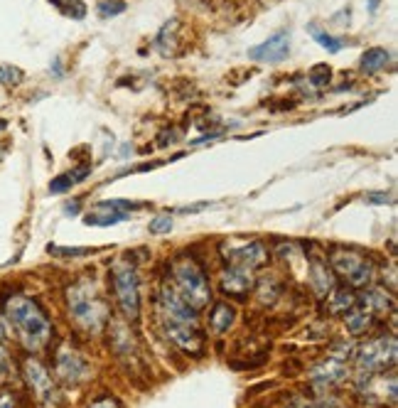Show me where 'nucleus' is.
<instances>
[{
	"mask_svg": "<svg viewBox=\"0 0 398 408\" xmlns=\"http://www.w3.org/2000/svg\"><path fill=\"white\" fill-rule=\"evenodd\" d=\"M374 325V315L366 313V310H354L351 308L347 315H344V327H347L349 334L359 337V334H366Z\"/></svg>",
	"mask_w": 398,
	"mask_h": 408,
	"instance_id": "nucleus-21",
	"label": "nucleus"
},
{
	"mask_svg": "<svg viewBox=\"0 0 398 408\" xmlns=\"http://www.w3.org/2000/svg\"><path fill=\"white\" fill-rule=\"evenodd\" d=\"M221 254L226 258V266L246 268V271H258L268 263V249L263 241H224Z\"/></svg>",
	"mask_w": 398,
	"mask_h": 408,
	"instance_id": "nucleus-7",
	"label": "nucleus"
},
{
	"mask_svg": "<svg viewBox=\"0 0 398 408\" xmlns=\"http://www.w3.org/2000/svg\"><path fill=\"white\" fill-rule=\"evenodd\" d=\"M361 303H364V310L371 315H386L394 313V296L386 293L384 288H366V293L361 296Z\"/></svg>",
	"mask_w": 398,
	"mask_h": 408,
	"instance_id": "nucleus-17",
	"label": "nucleus"
},
{
	"mask_svg": "<svg viewBox=\"0 0 398 408\" xmlns=\"http://www.w3.org/2000/svg\"><path fill=\"white\" fill-rule=\"evenodd\" d=\"M47 254L59 256V258H84V256L96 254V249H79V246H57V244H52V246H47Z\"/></svg>",
	"mask_w": 398,
	"mask_h": 408,
	"instance_id": "nucleus-24",
	"label": "nucleus"
},
{
	"mask_svg": "<svg viewBox=\"0 0 398 408\" xmlns=\"http://www.w3.org/2000/svg\"><path fill=\"white\" fill-rule=\"evenodd\" d=\"M364 202L366 204H389L391 197L384 192H369V194H364Z\"/></svg>",
	"mask_w": 398,
	"mask_h": 408,
	"instance_id": "nucleus-33",
	"label": "nucleus"
},
{
	"mask_svg": "<svg viewBox=\"0 0 398 408\" xmlns=\"http://www.w3.org/2000/svg\"><path fill=\"white\" fill-rule=\"evenodd\" d=\"M111 291L123 317L138 322L141 317V278H138L133 261H116L111 266Z\"/></svg>",
	"mask_w": 398,
	"mask_h": 408,
	"instance_id": "nucleus-4",
	"label": "nucleus"
},
{
	"mask_svg": "<svg viewBox=\"0 0 398 408\" xmlns=\"http://www.w3.org/2000/svg\"><path fill=\"white\" fill-rule=\"evenodd\" d=\"M64 211H66V214H71V216H74L76 211H79V202H69V204L64 206Z\"/></svg>",
	"mask_w": 398,
	"mask_h": 408,
	"instance_id": "nucleus-37",
	"label": "nucleus"
},
{
	"mask_svg": "<svg viewBox=\"0 0 398 408\" xmlns=\"http://www.w3.org/2000/svg\"><path fill=\"white\" fill-rule=\"evenodd\" d=\"M160 308H163V313H165V317H168V320L185 322V325H194V327L199 325V313H197V310L189 305V303L185 301V298L180 296L172 286H168V283L160 288Z\"/></svg>",
	"mask_w": 398,
	"mask_h": 408,
	"instance_id": "nucleus-12",
	"label": "nucleus"
},
{
	"mask_svg": "<svg viewBox=\"0 0 398 408\" xmlns=\"http://www.w3.org/2000/svg\"><path fill=\"white\" fill-rule=\"evenodd\" d=\"M23 376H25L30 391H33L35 399H37L40 404H42V406L54 404L57 384H54V379H52V374L47 371V366H45L42 361L35 359V357H28L23 361Z\"/></svg>",
	"mask_w": 398,
	"mask_h": 408,
	"instance_id": "nucleus-10",
	"label": "nucleus"
},
{
	"mask_svg": "<svg viewBox=\"0 0 398 408\" xmlns=\"http://www.w3.org/2000/svg\"><path fill=\"white\" fill-rule=\"evenodd\" d=\"M13 376H15L13 357H10V352L5 349V344H0V381L8 384V381H13Z\"/></svg>",
	"mask_w": 398,
	"mask_h": 408,
	"instance_id": "nucleus-28",
	"label": "nucleus"
},
{
	"mask_svg": "<svg viewBox=\"0 0 398 408\" xmlns=\"http://www.w3.org/2000/svg\"><path fill=\"white\" fill-rule=\"evenodd\" d=\"M170 271H172V288L197 310V313H201V310L209 305L211 303L209 276H206L204 268H201L194 258L177 256L170 263Z\"/></svg>",
	"mask_w": 398,
	"mask_h": 408,
	"instance_id": "nucleus-3",
	"label": "nucleus"
},
{
	"mask_svg": "<svg viewBox=\"0 0 398 408\" xmlns=\"http://www.w3.org/2000/svg\"><path fill=\"white\" fill-rule=\"evenodd\" d=\"M148 231H150V234H155V236L170 234V231H172V216H170V214H158L155 219H150Z\"/></svg>",
	"mask_w": 398,
	"mask_h": 408,
	"instance_id": "nucleus-29",
	"label": "nucleus"
},
{
	"mask_svg": "<svg viewBox=\"0 0 398 408\" xmlns=\"http://www.w3.org/2000/svg\"><path fill=\"white\" fill-rule=\"evenodd\" d=\"M0 408H18V396L13 391H3L0 394Z\"/></svg>",
	"mask_w": 398,
	"mask_h": 408,
	"instance_id": "nucleus-34",
	"label": "nucleus"
},
{
	"mask_svg": "<svg viewBox=\"0 0 398 408\" xmlns=\"http://www.w3.org/2000/svg\"><path fill=\"white\" fill-rule=\"evenodd\" d=\"M123 10H126V0H103V3H99V13L103 18H108V15H121Z\"/></svg>",
	"mask_w": 398,
	"mask_h": 408,
	"instance_id": "nucleus-31",
	"label": "nucleus"
},
{
	"mask_svg": "<svg viewBox=\"0 0 398 408\" xmlns=\"http://www.w3.org/2000/svg\"><path fill=\"white\" fill-rule=\"evenodd\" d=\"M66 301V313L76 322V327H81L84 332L99 334L111 320V308L103 301V296L96 291L94 281H76L66 288L64 293Z\"/></svg>",
	"mask_w": 398,
	"mask_h": 408,
	"instance_id": "nucleus-2",
	"label": "nucleus"
},
{
	"mask_svg": "<svg viewBox=\"0 0 398 408\" xmlns=\"http://www.w3.org/2000/svg\"><path fill=\"white\" fill-rule=\"evenodd\" d=\"M91 175V165H81V168H74L69 173L59 175L49 182V194H62V192H69L74 185H79L81 180H86Z\"/></svg>",
	"mask_w": 398,
	"mask_h": 408,
	"instance_id": "nucleus-19",
	"label": "nucleus"
},
{
	"mask_svg": "<svg viewBox=\"0 0 398 408\" xmlns=\"http://www.w3.org/2000/svg\"><path fill=\"white\" fill-rule=\"evenodd\" d=\"M288 54H291V33H288V30H278L266 42L249 49V59L268 62V64H278V62H283Z\"/></svg>",
	"mask_w": 398,
	"mask_h": 408,
	"instance_id": "nucleus-14",
	"label": "nucleus"
},
{
	"mask_svg": "<svg viewBox=\"0 0 398 408\" xmlns=\"http://www.w3.org/2000/svg\"><path fill=\"white\" fill-rule=\"evenodd\" d=\"M5 126H8V123H5L3 118H0V131H5Z\"/></svg>",
	"mask_w": 398,
	"mask_h": 408,
	"instance_id": "nucleus-39",
	"label": "nucleus"
},
{
	"mask_svg": "<svg viewBox=\"0 0 398 408\" xmlns=\"http://www.w3.org/2000/svg\"><path fill=\"white\" fill-rule=\"evenodd\" d=\"M310 379H312V386L317 389H329V386H337L347 379V364L342 359L332 357L329 354L327 359L317 361L310 371Z\"/></svg>",
	"mask_w": 398,
	"mask_h": 408,
	"instance_id": "nucleus-15",
	"label": "nucleus"
},
{
	"mask_svg": "<svg viewBox=\"0 0 398 408\" xmlns=\"http://www.w3.org/2000/svg\"><path fill=\"white\" fill-rule=\"evenodd\" d=\"M91 366H89V359L74 349L71 344H62L59 349L54 352V374H57V381L62 384H81V381L89 376Z\"/></svg>",
	"mask_w": 398,
	"mask_h": 408,
	"instance_id": "nucleus-8",
	"label": "nucleus"
},
{
	"mask_svg": "<svg viewBox=\"0 0 398 408\" xmlns=\"http://www.w3.org/2000/svg\"><path fill=\"white\" fill-rule=\"evenodd\" d=\"M234 322H236V310L234 305H229V303H214L211 305V315H209V327H211V332H216V334H224V332H229L231 327H234Z\"/></svg>",
	"mask_w": 398,
	"mask_h": 408,
	"instance_id": "nucleus-18",
	"label": "nucleus"
},
{
	"mask_svg": "<svg viewBox=\"0 0 398 408\" xmlns=\"http://www.w3.org/2000/svg\"><path fill=\"white\" fill-rule=\"evenodd\" d=\"M308 278H310V286H312L315 296H320V298H327L329 293L334 291V281H337L332 268H329V263H324L322 258H310Z\"/></svg>",
	"mask_w": 398,
	"mask_h": 408,
	"instance_id": "nucleus-16",
	"label": "nucleus"
},
{
	"mask_svg": "<svg viewBox=\"0 0 398 408\" xmlns=\"http://www.w3.org/2000/svg\"><path fill=\"white\" fill-rule=\"evenodd\" d=\"M389 62H391L389 49H384V47H371V49H366L364 54H361L359 69H361V74H376V71L386 69V64H389Z\"/></svg>",
	"mask_w": 398,
	"mask_h": 408,
	"instance_id": "nucleus-20",
	"label": "nucleus"
},
{
	"mask_svg": "<svg viewBox=\"0 0 398 408\" xmlns=\"http://www.w3.org/2000/svg\"><path fill=\"white\" fill-rule=\"evenodd\" d=\"M141 202H128V199H106V202H96L84 214V224L89 226H113L118 221L126 219L131 211L141 209Z\"/></svg>",
	"mask_w": 398,
	"mask_h": 408,
	"instance_id": "nucleus-11",
	"label": "nucleus"
},
{
	"mask_svg": "<svg viewBox=\"0 0 398 408\" xmlns=\"http://www.w3.org/2000/svg\"><path fill=\"white\" fill-rule=\"evenodd\" d=\"M308 33L315 37V42H320V45H322V47L327 49V52H332V54H337V52L342 49V40L332 37V35H329V33H324V30H320L315 23H312V25H308Z\"/></svg>",
	"mask_w": 398,
	"mask_h": 408,
	"instance_id": "nucleus-23",
	"label": "nucleus"
},
{
	"mask_svg": "<svg viewBox=\"0 0 398 408\" xmlns=\"http://www.w3.org/2000/svg\"><path fill=\"white\" fill-rule=\"evenodd\" d=\"M329 79H332L329 64H315L312 69H310V84H312L315 89H324V86L329 84Z\"/></svg>",
	"mask_w": 398,
	"mask_h": 408,
	"instance_id": "nucleus-27",
	"label": "nucleus"
},
{
	"mask_svg": "<svg viewBox=\"0 0 398 408\" xmlns=\"http://www.w3.org/2000/svg\"><path fill=\"white\" fill-rule=\"evenodd\" d=\"M398 357V347L394 337H376L364 342L354 354V361L366 374H379V371L394 369Z\"/></svg>",
	"mask_w": 398,
	"mask_h": 408,
	"instance_id": "nucleus-6",
	"label": "nucleus"
},
{
	"mask_svg": "<svg viewBox=\"0 0 398 408\" xmlns=\"http://www.w3.org/2000/svg\"><path fill=\"white\" fill-rule=\"evenodd\" d=\"M163 327V334L172 347H177L180 352H185L187 357H201L204 354V334L199 332L194 325H185V322H175V320L165 317L160 322Z\"/></svg>",
	"mask_w": 398,
	"mask_h": 408,
	"instance_id": "nucleus-9",
	"label": "nucleus"
},
{
	"mask_svg": "<svg viewBox=\"0 0 398 408\" xmlns=\"http://www.w3.org/2000/svg\"><path fill=\"white\" fill-rule=\"evenodd\" d=\"M86 408H121V404H118V399H113V396H101V399L91 401Z\"/></svg>",
	"mask_w": 398,
	"mask_h": 408,
	"instance_id": "nucleus-32",
	"label": "nucleus"
},
{
	"mask_svg": "<svg viewBox=\"0 0 398 408\" xmlns=\"http://www.w3.org/2000/svg\"><path fill=\"white\" fill-rule=\"evenodd\" d=\"M329 268L334 276L347 281L351 288H369L376 276L371 258L356 249H347V246H337L329 251Z\"/></svg>",
	"mask_w": 398,
	"mask_h": 408,
	"instance_id": "nucleus-5",
	"label": "nucleus"
},
{
	"mask_svg": "<svg viewBox=\"0 0 398 408\" xmlns=\"http://www.w3.org/2000/svg\"><path fill=\"white\" fill-rule=\"evenodd\" d=\"M256 281H253V273L246 271V268H236V266H226L219 276V291L224 293L229 301H239L244 303L249 298V293L253 291Z\"/></svg>",
	"mask_w": 398,
	"mask_h": 408,
	"instance_id": "nucleus-13",
	"label": "nucleus"
},
{
	"mask_svg": "<svg viewBox=\"0 0 398 408\" xmlns=\"http://www.w3.org/2000/svg\"><path fill=\"white\" fill-rule=\"evenodd\" d=\"M256 288H258V301H261L263 305H271V303H276L278 293H281V286H278L273 278H271V281H268V278H266V281H261Z\"/></svg>",
	"mask_w": 398,
	"mask_h": 408,
	"instance_id": "nucleus-26",
	"label": "nucleus"
},
{
	"mask_svg": "<svg viewBox=\"0 0 398 408\" xmlns=\"http://www.w3.org/2000/svg\"><path fill=\"white\" fill-rule=\"evenodd\" d=\"M52 3H54L57 8L64 10L66 15L76 18V20H81L86 15V8H84V3H81V0H52Z\"/></svg>",
	"mask_w": 398,
	"mask_h": 408,
	"instance_id": "nucleus-30",
	"label": "nucleus"
},
{
	"mask_svg": "<svg viewBox=\"0 0 398 408\" xmlns=\"http://www.w3.org/2000/svg\"><path fill=\"white\" fill-rule=\"evenodd\" d=\"M5 320L18 330L20 342L28 352H42L52 339V320L35 298L10 296L5 301Z\"/></svg>",
	"mask_w": 398,
	"mask_h": 408,
	"instance_id": "nucleus-1",
	"label": "nucleus"
},
{
	"mask_svg": "<svg viewBox=\"0 0 398 408\" xmlns=\"http://www.w3.org/2000/svg\"><path fill=\"white\" fill-rule=\"evenodd\" d=\"M25 79V71L20 66H13V64H0V84L3 86H18L23 84Z\"/></svg>",
	"mask_w": 398,
	"mask_h": 408,
	"instance_id": "nucleus-25",
	"label": "nucleus"
},
{
	"mask_svg": "<svg viewBox=\"0 0 398 408\" xmlns=\"http://www.w3.org/2000/svg\"><path fill=\"white\" fill-rule=\"evenodd\" d=\"M354 305H356V298H354V293L347 291V288H334V291L329 293L327 308L332 315H347Z\"/></svg>",
	"mask_w": 398,
	"mask_h": 408,
	"instance_id": "nucleus-22",
	"label": "nucleus"
},
{
	"mask_svg": "<svg viewBox=\"0 0 398 408\" xmlns=\"http://www.w3.org/2000/svg\"><path fill=\"white\" fill-rule=\"evenodd\" d=\"M206 206H209L206 202H199L197 206H185V209H180V211H182V214H189V211H201V209H206Z\"/></svg>",
	"mask_w": 398,
	"mask_h": 408,
	"instance_id": "nucleus-36",
	"label": "nucleus"
},
{
	"mask_svg": "<svg viewBox=\"0 0 398 408\" xmlns=\"http://www.w3.org/2000/svg\"><path fill=\"white\" fill-rule=\"evenodd\" d=\"M8 342V322H5V317L0 315V344Z\"/></svg>",
	"mask_w": 398,
	"mask_h": 408,
	"instance_id": "nucleus-35",
	"label": "nucleus"
},
{
	"mask_svg": "<svg viewBox=\"0 0 398 408\" xmlns=\"http://www.w3.org/2000/svg\"><path fill=\"white\" fill-rule=\"evenodd\" d=\"M379 3H381V0H369V13H371V15H374L376 10H379Z\"/></svg>",
	"mask_w": 398,
	"mask_h": 408,
	"instance_id": "nucleus-38",
	"label": "nucleus"
}]
</instances>
